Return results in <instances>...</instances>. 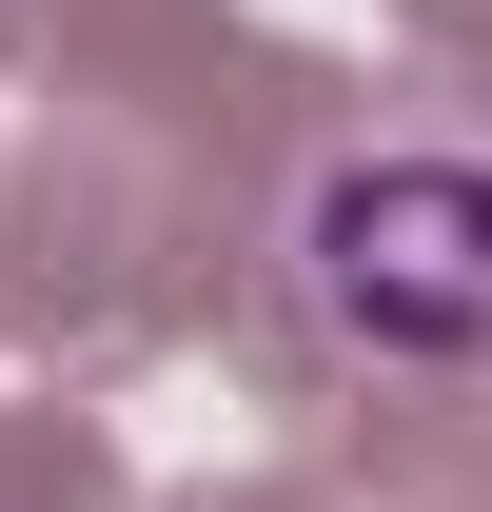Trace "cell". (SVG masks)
I'll list each match as a JSON object with an SVG mask.
<instances>
[{
  "label": "cell",
  "instance_id": "obj_1",
  "mask_svg": "<svg viewBox=\"0 0 492 512\" xmlns=\"http://www.w3.org/2000/svg\"><path fill=\"white\" fill-rule=\"evenodd\" d=\"M296 296L374 375H492V158L473 138H374L296 197Z\"/></svg>",
  "mask_w": 492,
  "mask_h": 512
}]
</instances>
